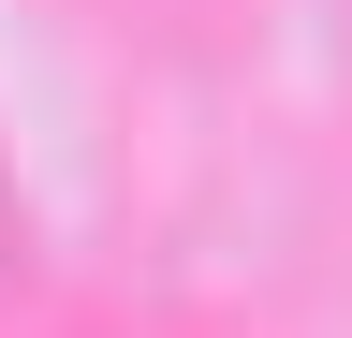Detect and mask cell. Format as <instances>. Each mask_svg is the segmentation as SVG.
Returning <instances> with one entry per match:
<instances>
[{
  "mask_svg": "<svg viewBox=\"0 0 352 338\" xmlns=\"http://www.w3.org/2000/svg\"><path fill=\"white\" fill-rule=\"evenodd\" d=\"M0 265H15V177H0Z\"/></svg>",
  "mask_w": 352,
  "mask_h": 338,
  "instance_id": "1",
  "label": "cell"
}]
</instances>
